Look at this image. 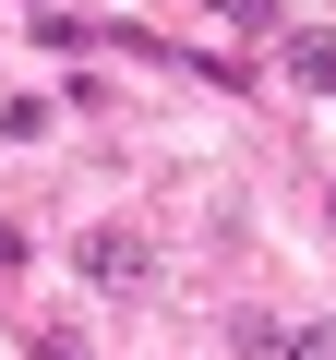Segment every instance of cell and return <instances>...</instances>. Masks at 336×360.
<instances>
[{
    "mask_svg": "<svg viewBox=\"0 0 336 360\" xmlns=\"http://www.w3.org/2000/svg\"><path fill=\"white\" fill-rule=\"evenodd\" d=\"M84 276L96 288H144V240L132 229H84Z\"/></svg>",
    "mask_w": 336,
    "mask_h": 360,
    "instance_id": "6da1fadb",
    "label": "cell"
},
{
    "mask_svg": "<svg viewBox=\"0 0 336 360\" xmlns=\"http://www.w3.org/2000/svg\"><path fill=\"white\" fill-rule=\"evenodd\" d=\"M288 84H312V96H336V25H288Z\"/></svg>",
    "mask_w": 336,
    "mask_h": 360,
    "instance_id": "7a4b0ae2",
    "label": "cell"
},
{
    "mask_svg": "<svg viewBox=\"0 0 336 360\" xmlns=\"http://www.w3.org/2000/svg\"><path fill=\"white\" fill-rule=\"evenodd\" d=\"M276 360H336V324H300V336H288Z\"/></svg>",
    "mask_w": 336,
    "mask_h": 360,
    "instance_id": "3957f363",
    "label": "cell"
}]
</instances>
